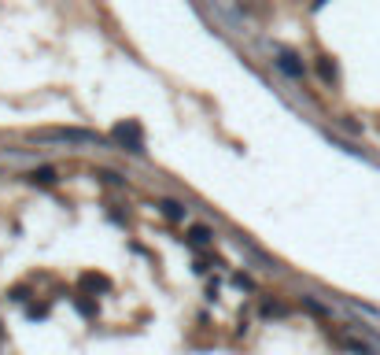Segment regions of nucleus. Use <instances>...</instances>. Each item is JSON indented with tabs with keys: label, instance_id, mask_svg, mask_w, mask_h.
<instances>
[{
	"label": "nucleus",
	"instance_id": "1",
	"mask_svg": "<svg viewBox=\"0 0 380 355\" xmlns=\"http://www.w3.org/2000/svg\"><path fill=\"white\" fill-rule=\"evenodd\" d=\"M115 141L118 145H126L129 152H144V137H140V126L137 122H122V126H115Z\"/></svg>",
	"mask_w": 380,
	"mask_h": 355
},
{
	"label": "nucleus",
	"instance_id": "2",
	"mask_svg": "<svg viewBox=\"0 0 380 355\" xmlns=\"http://www.w3.org/2000/svg\"><path fill=\"white\" fill-rule=\"evenodd\" d=\"M277 67L285 71V74H292V78H303V63L292 56V52H281V60H277Z\"/></svg>",
	"mask_w": 380,
	"mask_h": 355
},
{
	"label": "nucleus",
	"instance_id": "3",
	"mask_svg": "<svg viewBox=\"0 0 380 355\" xmlns=\"http://www.w3.org/2000/svg\"><path fill=\"white\" fill-rule=\"evenodd\" d=\"M211 241V230L207 226H196V230H192V244H207Z\"/></svg>",
	"mask_w": 380,
	"mask_h": 355
},
{
	"label": "nucleus",
	"instance_id": "4",
	"mask_svg": "<svg viewBox=\"0 0 380 355\" xmlns=\"http://www.w3.org/2000/svg\"><path fill=\"white\" fill-rule=\"evenodd\" d=\"M162 211H167V219H184L181 203H173V200H167V203H162Z\"/></svg>",
	"mask_w": 380,
	"mask_h": 355
},
{
	"label": "nucleus",
	"instance_id": "5",
	"mask_svg": "<svg viewBox=\"0 0 380 355\" xmlns=\"http://www.w3.org/2000/svg\"><path fill=\"white\" fill-rule=\"evenodd\" d=\"M30 178H34V181H41V185H52V181H56V174H52V170H34Z\"/></svg>",
	"mask_w": 380,
	"mask_h": 355
},
{
	"label": "nucleus",
	"instance_id": "6",
	"mask_svg": "<svg viewBox=\"0 0 380 355\" xmlns=\"http://www.w3.org/2000/svg\"><path fill=\"white\" fill-rule=\"evenodd\" d=\"M321 78H329V82L336 78V67H332V63H329V60H321Z\"/></svg>",
	"mask_w": 380,
	"mask_h": 355
}]
</instances>
